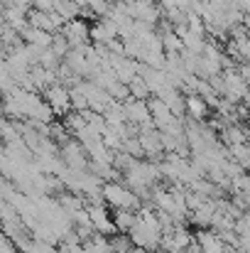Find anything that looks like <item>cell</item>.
Masks as SVG:
<instances>
[{
  "label": "cell",
  "mask_w": 250,
  "mask_h": 253,
  "mask_svg": "<svg viewBox=\"0 0 250 253\" xmlns=\"http://www.w3.org/2000/svg\"><path fill=\"white\" fill-rule=\"evenodd\" d=\"M186 106H189V111L196 116V118H201V116H206V103L201 101V98H196V96H191L189 101H186Z\"/></svg>",
  "instance_id": "6da1fadb"
}]
</instances>
